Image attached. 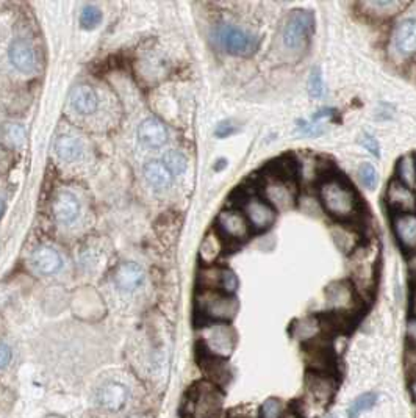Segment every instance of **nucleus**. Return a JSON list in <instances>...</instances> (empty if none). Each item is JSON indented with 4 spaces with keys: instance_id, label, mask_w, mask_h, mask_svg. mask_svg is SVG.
<instances>
[{
    "instance_id": "nucleus-1",
    "label": "nucleus",
    "mask_w": 416,
    "mask_h": 418,
    "mask_svg": "<svg viewBox=\"0 0 416 418\" xmlns=\"http://www.w3.org/2000/svg\"><path fill=\"white\" fill-rule=\"evenodd\" d=\"M338 388V381L332 373L307 372L304 390L294 404V414L299 418H321L329 410Z\"/></svg>"
},
{
    "instance_id": "nucleus-2",
    "label": "nucleus",
    "mask_w": 416,
    "mask_h": 418,
    "mask_svg": "<svg viewBox=\"0 0 416 418\" xmlns=\"http://www.w3.org/2000/svg\"><path fill=\"white\" fill-rule=\"evenodd\" d=\"M318 198L324 211L337 221H350L359 213V198L346 180L329 175L319 184Z\"/></svg>"
},
{
    "instance_id": "nucleus-3",
    "label": "nucleus",
    "mask_w": 416,
    "mask_h": 418,
    "mask_svg": "<svg viewBox=\"0 0 416 418\" xmlns=\"http://www.w3.org/2000/svg\"><path fill=\"white\" fill-rule=\"evenodd\" d=\"M316 27L314 15L310 10L296 8L285 17L282 27V46L290 54L301 55L307 50Z\"/></svg>"
},
{
    "instance_id": "nucleus-4",
    "label": "nucleus",
    "mask_w": 416,
    "mask_h": 418,
    "mask_svg": "<svg viewBox=\"0 0 416 418\" xmlns=\"http://www.w3.org/2000/svg\"><path fill=\"white\" fill-rule=\"evenodd\" d=\"M223 395L213 382H199L189 392L187 412L189 418H218L221 415Z\"/></svg>"
},
{
    "instance_id": "nucleus-5",
    "label": "nucleus",
    "mask_w": 416,
    "mask_h": 418,
    "mask_svg": "<svg viewBox=\"0 0 416 418\" xmlns=\"http://www.w3.org/2000/svg\"><path fill=\"white\" fill-rule=\"evenodd\" d=\"M377 256L376 249L368 248H357L354 251V258L350 263L354 279L350 284L354 285L357 294L360 299H368L374 292L376 287V263Z\"/></svg>"
},
{
    "instance_id": "nucleus-6",
    "label": "nucleus",
    "mask_w": 416,
    "mask_h": 418,
    "mask_svg": "<svg viewBox=\"0 0 416 418\" xmlns=\"http://www.w3.org/2000/svg\"><path fill=\"white\" fill-rule=\"evenodd\" d=\"M198 309L211 323H229L238 312V299L234 294L218 290H202L198 296Z\"/></svg>"
},
{
    "instance_id": "nucleus-7",
    "label": "nucleus",
    "mask_w": 416,
    "mask_h": 418,
    "mask_svg": "<svg viewBox=\"0 0 416 418\" xmlns=\"http://www.w3.org/2000/svg\"><path fill=\"white\" fill-rule=\"evenodd\" d=\"M202 346L207 357L227 359L236 346V332L229 323H210L202 331Z\"/></svg>"
},
{
    "instance_id": "nucleus-8",
    "label": "nucleus",
    "mask_w": 416,
    "mask_h": 418,
    "mask_svg": "<svg viewBox=\"0 0 416 418\" xmlns=\"http://www.w3.org/2000/svg\"><path fill=\"white\" fill-rule=\"evenodd\" d=\"M215 38L218 44L230 55L251 57L258 49L260 41L254 33L236 27L234 23H221L216 28Z\"/></svg>"
},
{
    "instance_id": "nucleus-9",
    "label": "nucleus",
    "mask_w": 416,
    "mask_h": 418,
    "mask_svg": "<svg viewBox=\"0 0 416 418\" xmlns=\"http://www.w3.org/2000/svg\"><path fill=\"white\" fill-rule=\"evenodd\" d=\"M327 307L330 309V315L340 316L343 320L349 321L357 314L360 296L357 294L354 285L350 282L340 281L334 282L327 287L325 292Z\"/></svg>"
},
{
    "instance_id": "nucleus-10",
    "label": "nucleus",
    "mask_w": 416,
    "mask_h": 418,
    "mask_svg": "<svg viewBox=\"0 0 416 418\" xmlns=\"http://www.w3.org/2000/svg\"><path fill=\"white\" fill-rule=\"evenodd\" d=\"M243 213L247 218L249 225L255 232H265L274 226L277 220V210L266 201L265 198L251 196L243 202Z\"/></svg>"
},
{
    "instance_id": "nucleus-11",
    "label": "nucleus",
    "mask_w": 416,
    "mask_h": 418,
    "mask_svg": "<svg viewBox=\"0 0 416 418\" xmlns=\"http://www.w3.org/2000/svg\"><path fill=\"white\" fill-rule=\"evenodd\" d=\"M216 227L224 238L231 241H246L252 232L247 218L238 210H223L218 215Z\"/></svg>"
},
{
    "instance_id": "nucleus-12",
    "label": "nucleus",
    "mask_w": 416,
    "mask_h": 418,
    "mask_svg": "<svg viewBox=\"0 0 416 418\" xmlns=\"http://www.w3.org/2000/svg\"><path fill=\"white\" fill-rule=\"evenodd\" d=\"M386 205L393 211V215L415 213L416 211V194L413 188L402 184L399 179L393 178L386 187Z\"/></svg>"
},
{
    "instance_id": "nucleus-13",
    "label": "nucleus",
    "mask_w": 416,
    "mask_h": 418,
    "mask_svg": "<svg viewBox=\"0 0 416 418\" xmlns=\"http://www.w3.org/2000/svg\"><path fill=\"white\" fill-rule=\"evenodd\" d=\"M265 199L276 210L290 209L296 201V187L291 179L274 174L265 185Z\"/></svg>"
},
{
    "instance_id": "nucleus-14",
    "label": "nucleus",
    "mask_w": 416,
    "mask_h": 418,
    "mask_svg": "<svg viewBox=\"0 0 416 418\" xmlns=\"http://www.w3.org/2000/svg\"><path fill=\"white\" fill-rule=\"evenodd\" d=\"M8 60L11 66L21 74H32L37 69V57H35L33 47L22 38H16L10 43Z\"/></svg>"
},
{
    "instance_id": "nucleus-15",
    "label": "nucleus",
    "mask_w": 416,
    "mask_h": 418,
    "mask_svg": "<svg viewBox=\"0 0 416 418\" xmlns=\"http://www.w3.org/2000/svg\"><path fill=\"white\" fill-rule=\"evenodd\" d=\"M136 138L147 149H160L168 143L169 131L162 121L155 120V117H147L138 126Z\"/></svg>"
},
{
    "instance_id": "nucleus-16",
    "label": "nucleus",
    "mask_w": 416,
    "mask_h": 418,
    "mask_svg": "<svg viewBox=\"0 0 416 418\" xmlns=\"http://www.w3.org/2000/svg\"><path fill=\"white\" fill-rule=\"evenodd\" d=\"M395 49L399 52L402 57H410L416 54V19L415 17H407L396 23L393 35Z\"/></svg>"
},
{
    "instance_id": "nucleus-17",
    "label": "nucleus",
    "mask_w": 416,
    "mask_h": 418,
    "mask_svg": "<svg viewBox=\"0 0 416 418\" xmlns=\"http://www.w3.org/2000/svg\"><path fill=\"white\" fill-rule=\"evenodd\" d=\"M393 232L404 251L416 252V213L393 215Z\"/></svg>"
},
{
    "instance_id": "nucleus-18",
    "label": "nucleus",
    "mask_w": 416,
    "mask_h": 418,
    "mask_svg": "<svg viewBox=\"0 0 416 418\" xmlns=\"http://www.w3.org/2000/svg\"><path fill=\"white\" fill-rule=\"evenodd\" d=\"M146 282V272L142 269L141 265L135 262H126L119 265V268L115 273V284L119 290L132 293L144 285Z\"/></svg>"
},
{
    "instance_id": "nucleus-19",
    "label": "nucleus",
    "mask_w": 416,
    "mask_h": 418,
    "mask_svg": "<svg viewBox=\"0 0 416 418\" xmlns=\"http://www.w3.org/2000/svg\"><path fill=\"white\" fill-rule=\"evenodd\" d=\"M80 202L73 193L62 191L53 201V215L62 225H73L80 216Z\"/></svg>"
},
{
    "instance_id": "nucleus-20",
    "label": "nucleus",
    "mask_w": 416,
    "mask_h": 418,
    "mask_svg": "<svg viewBox=\"0 0 416 418\" xmlns=\"http://www.w3.org/2000/svg\"><path fill=\"white\" fill-rule=\"evenodd\" d=\"M359 7L366 16H371L374 19H390L406 10L408 3L399 0H371V2L359 3Z\"/></svg>"
},
{
    "instance_id": "nucleus-21",
    "label": "nucleus",
    "mask_w": 416,
    "mask_h": 418,
    "mask_svg": "<svg viewBox=\"0 0 416 418\" xmlns=\"http://www.w3.org/2000/svg\"><path fill=\"white\" fill-rule=\"evenodd\" d=\"M32 263L37 268V272L44 276L55 274L63 267L62 256L58 254V251L49 248V246H39V248L35 249L32 254Z\"/></svg>"
},
{
    "instance_id": "nucleus-22",
    "label": "nucleus",
    "mask_w": 416,
    "mask_h": 418,
    "mask_svg": "<svg viewBox=\"0 0 416 418\" xmlns=\"http://www.w3.org/2000/svg\"><path fill=\"white\" fill-rule=\"evenodd\" d=\"M142 174H144V179L147 184L157 191L168 190V188L172 185L171 171L164 167L163 162L160 160L146 162L144 167H142Z\"/></svg>"
},
{
    "instance_id": "nucleus-23",
    "label": "nucleus",
    "mask_w": 416,
    "mask_h": 418,
    "mask_svg": "<svg viewBox=\"0 0 416 418\" xmlns=\"http://www.w3.org/2000/svg\"><path fill=\"white\" fill-rule=\"evenodd\" d=\"M129 399V388L119 382H108L99 392V403L108 410H119L126 406Z\"/></svg>"
},
{
    "instance_id": "nucleus-24",
    "label": "nucleus",
    "mask_w": 416,
    "mask_h": 418,
    "mask_svg": "<svg viewBox=\"0 0 416 418\" xmlns=\"http://www.w3.org/2000/svg\"><path fill=\"white\" fill-rule=\"evenodd\" d=\"M70 104L80 115H91L99 107V96L93 86L80 85L74 91Z\"/></svg>"
},
{
    "instance_id": "nucleus-25",
    "label": "nucleus",
    "mask_w": 416,
    "mask_h": 418,
    "mask_svg": "<svg viewBox=\"0 0 416 418\" xmlns=\"http://www.w3.org/2000/svg\"><path fill=\"white\" fill-rule=\"evenodd\" d=\"M324 326L321 316H305L301 318L299 321H296L293 327V334L297 340H301L302 343H308L314 339L324 335Z\"/></svg>"
},
{
    "instance_id": "nucleus-26",
    "label": "nucleus",
    "mask_w": 416,
    "mask_h": 418,
    "mask_svg": "<svg viewBox=\"0 0 416 418\" xmlns=\"http://www.w3.org/2000/svg\"><path fill=\"white\" fill-rule=\"evenodd\" d=\"M55 152L57 155L64 162H77L80 160L83 152V144L79 138L70 137V135H62L55 141Z\"/></svg>"
},
{
    "instance_id": "nucleus-27",
    "label": "nucleus",
    "mask_w": 416,
    "mask_h": 418,
    "mask_svg": "<svg viewBox=\"0 0 416 418\" xmlns=\"http://www.w3.org/2000/svg\"><path fill=\"white\" fill-rule=\"evenodd\" d=\"M379 401V395L376 392H365L360 397H357L350 403L348 409V418H359L365 412H370Z\"/></svg>"
},
{
    "instance_id": "nucleus-28",
    "label": "nucleus",
    "mask_w": 416,
    "mask_h": 418,
    "mask_svg": "<svg viewBox=\"0 0 416 418\" xmlns=\"http://www.w3.org/2000/svg\"><path fill=\"white\" fill-rule=\"evenodd\" d=\"M396 179H399L402 184L413 188L416 184V168H415V157L413 154L404 155L396 167Z\"/></svg>"
},
{
    "instance_id": "nucleus-29",
    "label": "nucleus",
    "mask_w": 416,
    "mask_h": 418,
    "mask_svg": "<svg viewBox=\"0 0 416 418\" xmlns=\"http://www.w3.org/2000/svg\"><path fill=\"white\" fill-rule=\"evenodd\" d=\"M287 414V406H285L282 399L271 397L265 399L263 404L260 406L258 418H283Z\"/></svg>"
},
{
    "instance_id": "nucleus-30",
    "label": "nucleus",
    "mask_w": 416,
    "mask_h": 418,
    "mask_svg": "<svg viewBox=\"0 0 416 418\" xmlns=\"http://www.w3.org/2000/svg\"><path fill=\"white\" fill-rule=\"evenodd\" d=\"M163 164L171 171L172 175H180L187 171L188 168V160L187 157L178 151H168L163 155Z\"/></svg>"
},
{
    "instance_id": "nucleus-31",
    "label": "nucleus",
    "mask_w": 416,
    "mask_h": 418,
    "mask_svg": "<svg viewBox=\"0 0 416 418\" xmlns=\"http://www.w3.org/2000/svg\"><path fill=\"white\" fill-rule=\"evenodd\" d=\"M357 174H359V179L361 182V185H363L365 188H368V190H374L377 185V180H379V174H377V169L374 168V164L371 163H361L359 167V171H357Z\"/></svg>"
},
{
    "instance_id": "nucleus-32",
    "label": "nucleus",
    "mask_w": 416,
    "mask_h": 418,
    "mask_svg": "<svg viewBox=\"0 0 416 418\" xmlns=\"http://www.w3.org/2000/svg\"><path fill=\"white\" fill-rule=\"evenodd\" d=\"M2 138L10 146H21L26 141V129L21 124H7L2 129Z\"/></svg>"
},
{
    "instance_id": "nucleus-33",
    "label": "nucleus",
    "mask_w": 416,
    "mask_h": 418,
    "mask_svg": "<svg viewBox=\"0 0 416 418\" xmlns=\"http://www.w3.org/2000/svg\"><path fill=\"white\" fill-rule=\"evenodd\" d=\"M308 93L313 99H321L324 96V79L319 66L312 69L310 77H308Z\"/></svg>"
},
{
    "instance_id": "nucleus-34",
    "label": "nucleus",
    "mask_w": 416,
    "mask_h": 418,
    "mask_svg": "<svg viewBox=\"0 0 416 418\" xmlns=\"http://www.w3.org/2000/svg\"><path fill=\"white\" fill-rule=\"evenodd\" d=\"M332 235H334V237H343V240H337L335 243L338 245V248L343 249L344 252H350L357 249V240L352 238L354 234L348 231L346 226H341L338 227L337 231H332Z\"/></svg>"
},
{
    "instance_id": "nucleus-35",
    "label": "nucleus",
    "mask_w": 416,
    "mask_h": 418,
    "mask_svg": "<svg viewBox=\"0 0 416 418\" xmlns=\"http://www.w3.org/2000/svg\"><path fill=\"white\" fill-rule=\"evenodd\" d=\"M102 19V13H100V10L97 7H94V5H86L85 8L82 10L80 15V26L83 28H94L97 26V23Z\"/></svg>"
},
{
    "instance_id": "nucleus-36",
    "label": "nucleus",
    "mask_w": 416,
    "mask_h": 418,
    "mask_svg": "<svg viewBox=\"0 0 416 418\" xmlns=\"http://www.w3.org/2000/svg\"><path fill=\"white\" fill-rule=\"evenodd\" d=\"M297 131L304 135H313V137H318V135L324 133V127L321 124V121H299V126H297Z\"/></svg>"
},
{
    "instance_id": "nucleus-37",
    "label": "nucleus",
    "mask_w": 416,
    "mask_h": 418,
    "mask_svg": "<svg viewBox=\"0 0 416 418\" xmlns=\"http://www.w3.org/2000/svg\"><path fill=\"white\" fill-rule=\"evenodd\" d=\"M360 143H361V146L365 147L366 151H370L374 157H379V155H380V146H379V141H377L376 138H374L372 135H370V133L361 135Z\"/></svg>"
},
{
    "instance_id": "nucleus-38",
    "label": "nucleus",
    "mask_w": 416,
    "mask_h": 418,
    "mask_svg": "<svg viewBox=\"0 0 416 418\" xmlns=\"http://www.w3.org/2000/svg\"><path fill=\"white\" fill-rule=\"evenodd\" d=\"M235 131H236V126L234 124V121L227 120V121L219 122L218 127H216V131H215V133H216V137H218V138H227L229 135L235 133Z\"/></svg>"
},
{
    "instance_id": "nucleus-39",
    "label": "nucleus",
    "mask_w": 416,
    "mask_h": 418,
    "mask_svg": "<svg viewBox=\"0 0 416 418\" xmlns=\"http://www.w3.org/2000/svg\"><path fill=\"white\" fill-rule=\"evenodd\" d=\"M406 337L410 348H416V316H410L406 327Z\"/></svg>"
},
{
    "instance_id": "nucleus-40",
    "label": "nucleus",
    "mask_w": 416,
    "mask_h": 418,
    "mask_svg": "<svg viewBox=\"0 0 416 418\" xmlns=\"http://www.w3.org/2000/svg\"><path fill=\"white\" fill-rule=\"evenodd\" d=\"M11 361V348L8 345L0 343V368L7 367Z\"/></svg>"
},
{
    "instance_id": "nucleus-41",
    "label": "nucleus",
    "mask_w": 416,
    "mask_h": 418,
    "mask_svg": "<svg viewBox=\"0 0 416 418\" xmlns=\"http://www.w3.org/2000/svg\"><path fill=\"white\" fill-rule=\"evenodd\" d=\"M410 393H412L413 403H415V406H416V378L412 379V382H410Z\"/></svg>"
},
{
    "instance_id": "nucleus-42",
    "label": "nucleus",
    "mask_w": 416,
    "mask_h": 418,
    "mask_svg": "<svg viewBox=\"0 0 416 418\" xmlns=\"http://www.w3.org/2000/svg\"><path fill=\"white\" fill-rule=\"evenodd\" d=\"M412 309H413V316H416V288H415V294L412 299Z\"/></svg>"
},
{
    "instance_id": "nucleus-43",
    "label": "nucleus",
    "mask_w": 416,
    "mask_h": 418,
    "mask_svg": "<svg viewBox=\"0 0 416 418\" xmlns=\"http://www.w3.org/2000/svg\"><path fill=\"white\" fill-rule=\"evenodd\" d=\"M3 213H5V202H3V199L0 198V218L3 216Z\"/></svg>"
},
{
    "instance_id": "nucleus-44",
    "label": "nucleus",
    "mask_w": 416,
    "mask_h": 418,
    "mask_svg": "<svg viewBox=\"0 0 416 418\" xmlns=\"http://www.w3.org/2000/svg\"><path fill=\"white\" fill-rule=\"evenodd\" d=\"M283 418H299V417H297V415L294 414V412H291V414H290V412H288V414H287V415H285Z\"/></svg>"
},
{
    "instance_id": "nucleus-45",
    "label": "nucleus",
    "mask_w": 416,
    "mask_h": 418,
    "mask_svg": "<svg viewBox=\"0 0 416 418\" xmlns=\"http://www.w3.org/2000/svg\"><path fill=\"white\" fill-rule=\"evenodd\" d=\"M413 157H415V168H416V154H413Z\"/></svg>"
},
{
    "instance_id": "nucleus-46",
    "label": "nucleus",
    "mask_w": 416,
    "mask_h": 418,
    "mask_svg": "<svg viewBox=\"0 0 416 418\" xmlns=\"http://www.w3.org/2000/svg\"><path fill=\"white\" fill-rule=\"evenodd\" d=\"M327 418H337V417H335V415H329Z\"/></svg>"
},
{
    "instance_id": "nucleus-47",
    "label": "nucleus",
    "mask_w": 416,
    "mask_h": 418,
    "mask_svg": "<svg viewBox=\"0 0 416 418\" xmlns=\"http://www.w3.org/2000/svg\"><path fill=\"white\" fill-rule=\"evenodd\" d=\"M218 418H224V417H223V415H219V417H218Z\"/></svg>"
}]
</instances>
